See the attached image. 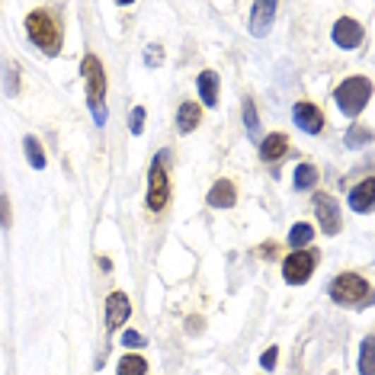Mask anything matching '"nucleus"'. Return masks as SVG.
Listing matches in <instances>:
<instances>
[{
    "label": "nucleus",
    "instance_id": "obj_22",
    "mask_svg": "<svg viewBox=\"0 0 375 375\" xmlns=\"http://www.w3.org/2000/svg\"><path fill=\"white\" fill-rule=\"evenodd\" d=\"M244 122H247V132L250 135H257V129H260V125H257V109H254V103H250V100L244 103Z\"/></svg>",
    "mask_w": 375,
    "mask_h": 375
},
{
    "label": "nucleus",
    "instance_id": "obj_11",
    "mask_svg": "<svg viewBox=\"0 0 375 375\" xmlns=\"http://www.w3.org/2000/svg\"><path fill=\"white\" fill-rule=\"evenodd\" d=\"M129 314H132V308H129V299H125L122 292H112L109 299H106V324L116 331V327H122L125 321H129Z\"/></svg>",
    "mask_w": 375,
    "mask_h": 375
},
{
    "label": "nucleus",
    "instance_id": "obj_1",
    "mask_svg": "<svg viewBox=\"0 0 375 375\" xmlns=\"http://www.w3.org/2000/svg\"><path fill=\"white\" fill-rule=\"evenodd\" d=\"M26 32L32 39V45H39L45 55H58V49H61V26L45 10H32L26 16Z\"/></svg>",
    "mask_w": 375,
    "mask_h": 375
},
{
    "label": "nucleus",
    "instance_id": "obj_13",
    "mask_svg": "<svg viewBox=\"0 0 375 375\" xmlns=\"http://www.w3.org/2000/svg\"><path fill=\"white\" fill-rule=\"evenodd\" d=\"M372 189H375L372 177H369V180H362L359 186L350 193V206H353L356 212H369V208H372Z\"/></svg>",
    "mask_w": 375,
    "mask_h": 375
},
{
    "label": "nucleus",
    "instance_id": "obj_25",
    "mask_svg": "<svg viewBox=\"0 0 375 375\" xmlns=\"http://www.w3.org/2000/svg\"><path fill=\"white\" fill-rule=\"evenodd\" d=\"M276 359H279V350L270 347V350L263 353V359H260V366H263V369H276Z\"/></svg>",
    "mask_w": 375,
    "mask_h": 375
},
{
    "label": "nucleus",
    "instance_id": "obj_26",
    "mask_svg": "<svg viewBox=\"0 0 375 375\" xmlns=\"http://www.w3.org/2000/svg\"><path fill=\"white\" fill-rule=\"evenodd\" d=\"M369 138H372V135H369V132H359V129H356V132H347V145H366Z\"/></svg>",
    "mask_w": 375,
    "mask_h": 375
},
{
    "label": "nucleus",
    "instance_id": "obj_10",
    "mask_svg": "<svg viewBox=\"0 0 375 375\" xmlns=\"http://www.w3.org/2000/svg\"><path fill=\"white\" fill-rule=\"evenodd\" d=\"M333 42H337L340 49H356L362 42V26L356 20H350V16H343V20H337V26H333Z\"/></svg>",
    "mask_w": 375,
    "mask_h": 375
},
{
    "label": "nucleus",
    "instance_id": "obj_16",
    "mask_svg": "<svg viewBox=\"0 0 375 375\" xmlns=\"http://www.w3.org/2000/svg\"><path fill=\"white\" fill-rule=\"evenodd\" d=\"M202 112H199V103H183L180 112H177V125H180V132H193L196 125H199Z\"/></svg>",
    "mask_w": 375,
    "mask_h": 375
},
{
    "label": "nucleus",
    "instance_id": "obj_9",
    "mask_svg": "<svg viewBox=\"0 0 375 375\" xmlns=\"http://www.w3.org/2000/svg\"><path fill=\"white\" fill-rule=\"evenodd\" d=\"M292 116H295L299 129H305L308 135H318L321 129H324V116H321V109H318L314 103H295Z\"/></svg>",
    "mask_w": 375,
    "mask_h": 375
},
{
    "label": "nucleus",
    "instance_id": "obj_27",
    "mask_svg": "<svg viewBox=\"0 0 375 375\" xmlns=\"http://www.w3.org/2000/svg\"><path fill=\"white\" fill-rule=\"evenodd\" d=\"M0 222L10 225V206H7V199H0Z\"/></svg>",
    "mask_w": 375,
    "mask_h": 375
},
{
    "label": "nucleus",
    "instance_id": "obj_28",
    "mask_svg": "<svg viewBox=\"0 0 375 375\" xmlns=\"http://www.w3.org/2000/svg\"><path fill=\"white\" fill-rule=\"evenodd\" d=\"M148 64H160V49H157V45H154V52L148 55Z\"/></svg>",
    "mask_w": 375,
    "mask_h": 375
},
{
    "label": "nucleus",
    "instance_id": "obj_14",
    "mask_svg": "<svg viewBox=\"0 0 375 375\" xmlns=\"http://www.w3.org/2000/svg\"><path fill=\"white\" fill-rule=\"evenodd\" d=\"M199 97H202L206 106L218 103V74L215 71H202L199 74Z\"/></svg>",
    "mask_w": 375,
    "mask_h": 375
},
{
    "label": "nucleus",
    "instance_id": "obj_5",
    "mask_svg": "<svg viewBox=\"0 0 375 375\" xmlns=\"http://www.w3.org/2000/svg\"><path fill=\"white\" fill-rule=\"evenodd\" d=\"M167 196H170V183H167V170H164V154H157L151 164V177H148V208L160 212L167 206Z\"/></svg>",
    "mask_w": 375,
    "mask_h": 375
},
{
    "label": "nucleus",
    "instance_id": "obj_21",
    "mask_svg": "<svg viewBox=\"0 0 375 375\" xmlns=\"http://www.w3.org/2000/svg\"><path fill=\"white\" fill-rule=\"evenodd\" d=\"M359 372H362V375H375V369H372V337H366V340H362Z\"/></svg>",
    "mask_w": 375,
    "mask_h": 375
},
{
    "label": "nucleus",
    "instance_id": "obj_15",
    "mask_svg": "<svg viewBox=\"0 0 375 375\" xmlns=\"http://www.w3.org/2000/svg\"><path fill=\"white\" fill-rule=\"evenodd\" d=\"M285 151H289V138H285V135H270V138H263V145H260V157L263 160H279Z\"/></svg>",
    "mask_w": 375,
    "mask_h": 375
},
{
    "label": "nucleus",
    "instance_id": "obj_8",
    "mask_svg": "<svg viewBox=\"0 0 375 375\" xmlns=\"http://www.w3.org/2000/svg\"><path fill=\"white\" fill-rule=\"evenodd\" d=\"M314 208H318L321 228H324L327 234H337V231H340V208H337V202H333L331 196H318Z\"/></svg>",
    "mask_w": 375,
    "mask_h": 375
},
{
    "label": "nucleus",
    "instance_id": "obj_24",
    "mask_svg": "<svg viewBox=\"0 0 375 375\" xmlns=\"http://www.w3.org/2000/svg\"><path fill=\"white\" fill-rule=\"evenodd\" d=\"M129 122H132V132L135 135H141V129H145V109H132V119H129Z\"/></svg>",
    "mask_w": 375,
    "mask_h": 375
},
{
    "label": "nucleus",
    "instance_id": "obj_7",
    "mask_svg": "<svg viewBox=\"0 0 375 375\" xmlns=\"http://www.w3.org/2000/svg\"><path fill=\"white\" fill-rule=\"evenodd\" d=\"M276 16V0H257L250 7V35H266L270 32V20Z\"/></svg>",
    "mask_w": 375,
    "mask_h": 375
},
{
    "label": "nucleus",
    "instance_id": "obj_23",
    "mask_svg": "<svg viewBox=\"0 0 375 375\" xmlns=\"http://www.w3.org/2000/svg\"><path fill=\"white\" fill-rule=\"evenodd\" d=\"M122 343H125V347H145V333L125 331V333H122Z\"/></svg>",
    "mask_w": 375,
    "mask_h": 375
},
{
    "label": "nucleus",
    "instance_id": "obj_20",
    "mask_svg": "<svg viewBox=\"0 0 375 375\" xmlns=\"http://www.w3.org/2000/svg\"><path fill=\"white\" fill-rule=\"evenodd\" d=\"M26 157H29V164H32L35 170H42V167H45V154H42V145L32 138V135L26 138Z\"/></svg>",
    "mask_w": 375,
    "mask_h": 375
},
{
    "label": "nucleus",
    "instance_id": "obj_12",
    "mask_svg": "<svg viewBox=\"0 0 375 375\" xmlns=\"http://www.w3.org/2000/svg\"><path fill=\"white\" fill-rule=\"evenodd\" d=\"M234 199H237V193H234V183L231 180H218L215 186H212V193H208V206L212 208H231Z\"/></svg>",
    "mask_w": 375,
    "mask_h": 375
},
{
    "label": "nucleus",
    "instance_id": "obj_4",
    "mask_svg": "<svg viewBox=\"0 0 375 375\" xmlns=\"http://www.w3.org/2000/svg\"><path fill=\"white\" fill-rule=\"evenodd\" d=\"M366 295H369V282L362 276H356V273H343V276H337L331 282V299L337 305H359Z\"/></svg>",
    "mask_w": 375,
    "mask_h": 375
},
{
    "label": "nucleus",
    "instance_id": "obj_19",
    "mask_svg": "<svg viewBox=\"0 0 375 375\" xmlns=\"http://www.w3.org/2000/svg\"><path fill=\"white\" fill-rule=\"evenodd\" d=\"M311 237H314V231H311V225H305V222H299L295 228H292V234H289V244L295 250H302V247H308L311 244Z\"/></svg>",
    "mask_w": 375,
    "mask_h": 375
},
{
    "label": "nucleus",
    "instance_id": "obj_6",
    "mask_svg": "<svg viewBox=\"0 0 375 375\" xmlns=\"http://www.w3.org/2000/svg\"><path fill=\"white\" fill-rule=\"evenodd\" d=\"M314 263H318L314 250H295V254H289V260H285V266H282L285 282H289V285L308 282V276L314 273Z\"/></svg>",
    "mask_w": 375,
    "mask_h": 375
},
{
    "label": "nucleus",
    "instance_id": "obj_3",
    "mask_svg": "<svg viewBox=\"0 0 375 375\" xmlns=\"http://www.w3.org/2000/svg\"><path fill=\"white\" fill-rule=\"evenodd\" d=\"M369 93H372V87H369L366 77H350V81H343L340 87H337V93H333V100H337V106H340L343 116H359L362 106H366Z\"/></svg>",
    "mask_w": 375,
    "mask_h": 375
},
{
    "label": "nucleus",
    "instance_id": "obj_17",
    "mask_svg": "<svg viewBox=\"0 0 375 375\" xmlns=\"http://www.w3.org/2000/svg\"><path fill=\"white\" fill-rule=\"evenodd\" d=\"M145 372H148V359H145V356L129 353V356H122V359H119V375H145Z\"/></svg>",
    "mask_w": 375,
    "mask_h": 375
},
{
    "label": "nucleus",
    "instance_id": "obj_18",
    "mask_svg": "<svg viewBox=\"0 0 375 375\" xmlns=\"http://www.w3.org/2000/svg\"><path fill=\"white\" fill-rule=\"evenodd\" d=\"M314 183H318V167H311V164H299V167H295V186H299V189H311Z\"/></svg>",
    "mask_w": 375,
    "mask_h": 375
},
{
    "label": "nucleus",
    "instance_id": "obj_2",
    "mask_svg": "<svg viewBox=\"0 0 375 375\" xmlns=\"http://www.w3.org/2000/svg\"><path fill=\"white\" fill-rule=\"evenodd\" d=\"M83 77H87V100H90V109L97 116V125L106 122V106H103V93H106V77H103V64L97 55L83 58Z\"/></svg>",
    "mask_w": 375,
    "mask_h": 375
}]
</instances>
